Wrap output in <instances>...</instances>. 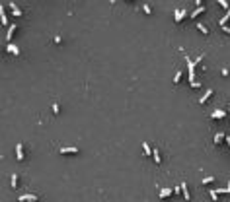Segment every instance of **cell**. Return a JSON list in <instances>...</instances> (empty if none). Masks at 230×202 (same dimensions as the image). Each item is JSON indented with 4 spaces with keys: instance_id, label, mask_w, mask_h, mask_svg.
<instances>
[{
    "instance_id": "6da1fadb",
    "label": "cell",
    "mask_w": 230,
    "mask_h": 202,
    "mask_svg": "<svg viewBox=\"0 0 230 202\" xmlns=\"http://www.w3.org/2000/svg\"><path fill=\"white\" fill-rule=\"evenodd\" d=\"M185 64H187V70H189V84L193 85V88H201V84L195 80V66L197 64H195L189 57H185Z\"/></svg>"
},
{
    "instance_id": "7a4b0ae2",
    "label": "cell",
    "mask_w": 230,
    "mask_h": 202,
    "mask_svg": "<svg viewBox=\"0 0 230 202\" xmlns=\"http://www.w3.org/2000/svg\"><path fill=\"white\" fill-rule=\"evenodd\" d=\"M185 16H189V12H187L185 8H179V10H176V12H174V18H176V21H181Z\"/></svg>"
},
{
    "instance_id": "3957f363",
    "label": "cell",
    "mask_w": 230,
    "mask_h": 202,
    "mask_svg": "<svg viewBox=\"0 0 230 202\" xmlns=\"http://www.w3.org/2000/svg\"><path fill=\"white\" fill-rule=\"evenodd\" d=\"M18 200L20 202H37V194H20L18 196Z\"/></svg>"
},
{
    "instance_id": "277c9868",
    "label": "cell",
    "mask_w": 230,
    "mask_h": 202,
    "mask_svg": "<svg viewBox=\"0 0 230 202\" xmlns=\"http://www.w3.org/2000/svg\"><path fill=\"white\" fill-rule=\"evenodd\" d=\"M0 21H2V26H4V27L12 26V23H8V18H6V12H4V6H2V4H0Z\"/></svg>"
},
{
    "instance_id": "5b68a950",
    "label": "cell",
    "mask_w": 230,
    "mask_h": 202,
    "mask_svg": "<svg viewBox=\"0 0 230 202\" xmlns=\"http://www.w3.org/2000/svg\"><path fill=\"white\" fill-rule=\"evenodd\" d=\"M224 117H226V111H222V109H215V111L211 113V119H217V121L218 119H224Z\"/></svg>"
},
{
    "instance_id": "8992f818",
    "label": "cell",
    "mask_w": 230,
    "mask_h": 202,
    "mask_svg": "<svg viewBox=\"0 0 230 202\" xmlns=\"http://www.w3.org/2000/svg\"><path fill=\"white\" fill-rule=\"evenodd\" d=\"M6 51L12 52V54H16V57H20V49H18L16 45H12V43H8V45H6Z\"/></svg>"
},
{
    "instance_id": "52a82bcc",
    "label": "cell",
    "mask_w": 230,
    "mask_h": 202,
    "mask_svg": "<svg viewBox=\"0 0 230 202\" xmlns=\"http://www.w3.org/2000/svg\"><path fill=\"white\" fill-rule=\"evenodd\" d=\"M14 31H16V26H14V23H12V26L8 27V31H6V45H8V43H10V39H12V37H14Z\"/></svg>"
},
{
    "instance_id": "ba28073f",
    "label": "cell",
    "mask_w": 230,
    "mask_h": 202,
    "mask_svg": "<svg viewBox=\"0 0 230 202\" xmlns=\"http://www.w3.org/2000/svg\"><path fill=\"white\" fill-rule=\"evenodd\" d=\"M181 194H183L185 200H189L191 194H189V189H187V183H181Z\"/></svg>"
},
{
    "instance_id": "9c48e42d",
    "label": "cell",
    "mask_w": 230,
    "mask_h": 202,
    "mask_svg": "<svg viewBox=\"0 0 230 202\" xmlns=\"http://www.w3.org/2000/svg\"><path fill=\"white\" fill-rule=\"evenodd\" d=\"M16 154H18V159H24V146L22 144H16Z\"/></svg>"
},
{
    "instance_id": "30bf717a",
    "label": "cell",
    "mask_w": 230,
    "mask_h": 202,
    "mask_svg": "<svg viewBox=\"0 0 230 202\" xmlns=\"http://www.w3.org/2000/svg\"><path fill=\"white\" fill-rule=\"evenodd\" d=\"M174 192V189H160V198H168Z\"/></svg>"
},
{
    "instance_id": "8fae6325",
    "label": "cell",
    "mask_w": 230,
    "mask_h": 202,
    "mask_svg": "<svg viewBox=\"0 0 230 202\" xmlns=\"http://www.w3.org/2000/svg\"><path fill=\"white\" fill-rule=\"evenodd\" d=\"M211 95H213V90L209 88V91H205V93H203V97L199 99V103H207V99H209Z\"/></svg>"
},
{
    "instance_id": "7c38bea8",
    "label": "cell",
    "mask_w": 230,
    "mask_h": 202,
    "mask_svg": "<svg viewBox=\"0 0 230 202\" xmlns=\"http://www.w3.org/2000/svg\"><path fill=\"white\" fill-rule=\"evenodd\" d=\"M78 148H60V154H78Z\"/></svg>"
},
{
    "instance_id": "4fadbf2b",
    "label": "cell",
    "mask_w": 230,
    "mask_h": 202,
    "mask_svg": "<svg viewBox=\"0 0 230 202\" xmlns=\"http://www.w3.org/2000/svg\"><path fill=\"white\" fill-rule=\"evenodd\" d=\"M203 12H205V8H203V6H199V8H195V10H193L189 16H191V18H197L199 14H203Z\"/></svg>"
},
{
    "instance_id": "5bb4252c",
    "label": "cell",
    "mask_w": 230,
    "mask_h": 202,
    "mask_svg": "<svg viewBox=\"0 0 230 202\" xmlns=\"http://www.w3.org/2000/svg\"><path fill=\"white\" fill-rule=\"evenodd\" d=\"M152 156H154V161H156V163H162V157H160L158 148H154V150H152Z\"/></svg>"
},
{
    "instance_id": "9a60e30c",
    "label": "cell",
    "mask_w": 230,
    "mask_h": 202,
    "mask_svg": "<svg viewBox=\"0 0 230 202\" xmlns=\"http://www.w3.org/2000/svg\"><path fill=\"white\" fill-rule=\"evenodd\" d=\"M222 138H226V136H224L222 132H217V134H215V144H220V142H222Z\"/></svg>"
},
{
    "instance_id": "2e32d148",
    "label": "cell",
    "mask_w": 230,
    "mask_h": 202,
    "mask_svg": "<svg viewBox=\"0 0 230 202\" xmlns=\"http://www.w3.org/2000/svg\"><path fill=\"white\" fill-rule=\"evenodd\" d=\"M218 6H222L224 10L228 12V10H230V2H226V0H218Z\"/></svg>"
},
{
    "instance_id": "e0dca14e",
    "label": "cell",
    "mask_w": 230,
    "mask_h": 202,
    "mask_svg": "<svg viewBox=\"0 0 230 202\" xmlns=\"http://www.w3.org/2000/svg\"><path fill=\"white\" fill-rule=\"evenodd\" d=\"M142 150H145V154H146V156H150V154H152V148H150V146H148V144H142Z\"/></svg>"
},
{
    "instance_id": "ac0fdd59",
    "label": "cell",
    "mask_w": 230,
    "mask_h": 202,
    "mask_svg": "<svg viewBox=\"0 0 230 202\" xmlns=\"http://www.w3.org/2000/svg\"><path fill=\"white\" fill-rule=\"evenodd\" d=\"M10 8H14V10H12V12H14V16H22V12L18 10V8H16V4H14V2H10Z\"/></svg>"
},
{
    "instance_id": "d6986e66",
    "label": "cell",
    "mask_w": 230,
    "mask_h": 202,
    "mask_svg": "<svg viewBox=\"0 0 230 202\" xmlns=\"http://www.w3.org/2000/svg\"><path fill=\"white\" fill-rule=\"evenodd\" d=\"M197 27H199V31H201V33H205V35H209V29H207V27H205L203 23H197Z\"/></svg>"
},
{
    "instance_id": "ffe728a7",
    "label": "cell",
    "mask_w": 230,
    "mask_h": 202,
    "mask_svg": "<svg viewBox=\"0 0 230 202\" xmlns=\"http://www.w3.org/2000/svg\"><path fill=\"white\" fill-rule=\"evenodd\" d=\"M10 179H12V187H16V185H18V175H16V173H12V177H10Z\"/></svg>"
},
{
    "instance_id": "44dd1931",
    "label": "cell",
    "mask_w": 230,
    "mask_h": 202,
    "mask_svg": "<svg viewBox=\"0 0 230 202\" xmlns=\"http://www.w3.org/2000/svg\"><path fill=\"white\" fill-rule=\"evenodd\" d=\"M209 194H211V198H213V200H218V194H217V190H209Z\"/></svg>"
},
{
    "instance_id": "7402d4cb",
    "label": "cell",
    "mask_w": 230,
    "mask_h": 202,
    "mask_svg": "<svg viewBox=\"0 0 230 202\" xmlns=\"http://www.w3.org/2000/svg\"><path fill=\"white\" fill-rule=\"evenodd\" d=\"M59 111H60V107L57 103H53V113H55V115H59Z\"/></svg>"
},
{
    "instance_id": "603a6c76",
    "label": "cell",
    "mask_w": 230,
    "mask_h": 202,
    "mask_svg": "<svg viewBox=\"0 0 230 202\" xmlns=\"http://www.w3.org/2000/svg\"><path fill=\"white\" fill-rule=\"evenodd\" d=\"M179 80H181V72H178V74H176V76H174V82H176V84H178Z\"/></svg>"
},
{
    "instance_id": "cb8c5ba5",
    "label": "cell",
    "mask_w": 230,
    "mask_h": 202,
    "mask_svg": "<svg viewBox=\"0 0 230 202\" xmlns=\"http://www.w3.org/2000/svg\"><path fill=\"white\" fill-rule=\"evenodd\" d=\"M213 181H215L213 177H205V179H203V183H205V185H209V183H213Z\"/></svg>"
},
{
    "instance_id": "d4e9b609",
    "label": "cell",
    "mask_w": 230,
    "mask_h": 202,
    "mask_svg": "<svg viewBox=\"0 0 230 202\" xmlns=\"http://www.w3.org/2000/svg\"><path fill=\"white\" fill-rule=\"evenodd\" d=\"M142 12H145V14H150V6H148V4H145V6H142Z\"/></svg>"
},
{
    "instance_id": "484cf974",
    "label": "cell",
    "mask_w": 230,
    "mask_h": 202,
    "mask_svg": "<svg viewBox=\"0 0 230 202\" xmlns=\"http://www.w3.org/2000/svg\"><path fill=\"white\" fill-rule=\"evenodd\" d=\"M222 31H224V33H228V35H230V27H228V26H224V27H222Z\"/></svg>"
},
{
    "instance_id": "4316f807",
    "label": "cell",
    "mask_w": 230,
    "mask_h": 202,
    "mask_svg": "<svg viewBox=\"0 0 230 202\" xmlns=\"http://www.w3.org/2000/svg\"><path fill=\"white\" fill-rule=\"evenodd\" d=\"M224 140H226V144H228V148H230V136H226Z\"/></svg>"
},
{
    "instance_id": "83f0119b",
    "label": "cell",
    "mask_w": 230,
    "mask_h": 202,
    "mask_svg": "<svg viewBox=\"0 0 230 202\" xmlns=\"http://www.w3.org/2000/svg\"><path fill=\"white\" fill-rule=\"evenodd\" d=\"M226 190H228V194H230V179H228V187H226Z\"/></svg>"
},
{
    "instance_id": "f1b7e54d",
    "label": "cell",
    "mask_w": 230,
    "mask_h": 202,
    "mask_svg": "<svg viewBox=\"0 0 230 202\" xmlns=\"http://www.w3.org/2000/svg\"><path fill=\"white\" fill-rule=\"evenodd\" d=\"M228 113H230V105H228Z\"/></svg>"
}]
</instances>
